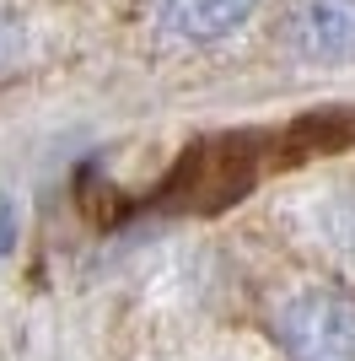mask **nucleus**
<instances>
[{
    "label": "nucleus",
    "mask_w": 355,
    "mask_h": 361,
    "mask_svg": "<svg viewBox=\"0 0 355 361\" xmlns=\"http://www.w3.org/2000/svg\"><path fill=\"white\" fill-rule=\"evenodd\" d=\"M280 38L307 65L355 60V0H296L280 22Z\"/></svg>",
    "instance_id": "nucleus-3"
},
{
    "label": "nucleus",
    "mask_w": 355,
    "mask_h": 361,
    "mask_svg": "<svg viewBox=\"0 0 355 361\" xmlns=\"http://www.w3.org/2000/svg\"><path fill=\"white\" fill-rule=\"evenodd\" d=\"M259 11V0H162V27L183 44H216Z\"/></svg>",
    "instance_id": "nucleus-4"
},
{
    "label": "nucleus",
    "mask_w": 355,
    "mask_h": 361,
    "mask_svg": "<svg viewBox=\"0 0 355 361\" xmlns=\"http://www.w3.org/2000/svg\"><path fill=\"white\" fill-rule=\"evenodd\" d=\"M16 248V205L6 200V189H0V259Z\"/></svg>",
    "instance_id": "nucleus-5"
},
{
    "label": "nucleus",
    "mask_w": 355,
    "mask_h": 361,
    "mask_svg": "<svg viewBox=\"0 0 355 361\" xmlns=\"http://www.w3.org/2000/svg\"><path fill=\"white\" fill-rule=\"evenodd\" d=\"M16 44H22V22H16L11 11H0V60H11Z\"/></svg>",
    "instance_id": "nucleus-6"
},
{
    "label": "nucleus",
    "mask_w": 355,
    "mask_h": 361,
    "mask_svg": "<svg viewBox=\"0 0 355 361\" xmlns=\"http://www.w3.org/2000/svg\"><path fill=\"white\" fill-rule=\"evenodd\" d=\"M269 146L275 140L259 135V130H226V135L194 140L167 167V178L156 183L151 200L162 211H178V216H216L226 205H237L259 183V173L269 162Z\"/></svg>",
    "instance_id": "nucleus-1"
},
{
    "label": "nucleus",
    "mask_w": 355,
    "mask_h": 361,
    "mask_svg": "<svg viewBox=\"0 0 355 361\" xmlns=\"http://www.w3.org/2000/svg\"><path fill=\"white\" fill-rule=\"evenodd\" d=\"M275 340L285 361H355V297L301 291L275 313Z\"/></svg>",
    "instance_id": "nucleus-2"
}]
</instances>
